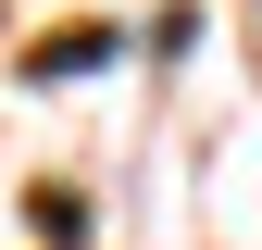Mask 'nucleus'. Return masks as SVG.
<instances>
[{"mask_svg":"<svg viewBox=\"0 0 262 250\" xmlns=\"http://www.w3.org/2000/svg\"><path fill=\"white\" fill-rule=\"evenodd\" d=\"M88 62H113V25H62V38H38V50H25V75H88Z\"/></svg>","mask_w":262,"mask_h":250,"instance_id":"obj_1","label":"nucleus"}]
</instances>
